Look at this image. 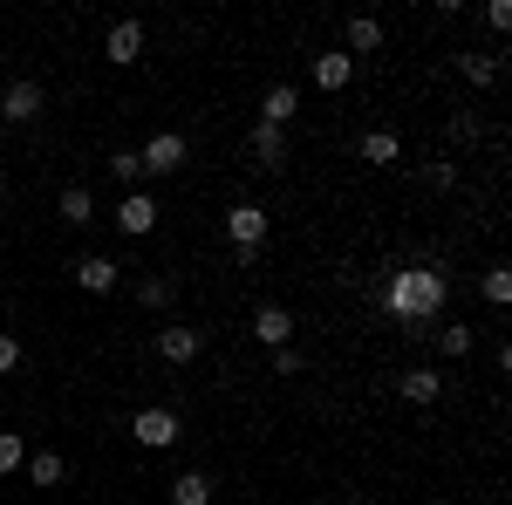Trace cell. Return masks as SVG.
Instances as JSON below:
<instances>
[{
    "label": "cell",
    "mask_w": 512,
    "mask_h": 505,
    "mask_svg": "<svg viewBox=\"0 0 512 505\" xmlns=\"http://www.w3.org/2000/svg\"><path fill=\"white\" fill-rule=\"evenodd\" d=\"M41 117V82H7V89H0V123H35Z\"/></svg>",
    "instance_id": "obj_7"
},
{
    "label": "cell",
    "mask_w": 512,
    "mask_h": 505,
    "mask_svg": "<svg viewBox=\"0 0 512 505\" xmlns=\"http://www.w3.org/2000/svg\"><path fill=\"white\" fill-rule=\"evenodd\" d=\"M103 62H117V69L144 62V21H117V28H110V41H103Z\"/></svg>",
    "instance_id": "obj_11"
},
{
    "label": "cell",
    "mask_w": 512,
    "mask_h": 505,
    "mask_svg": "<svg viewBox=\"0 0 512 505\" xmlns=\"http://www.w3.org/2000/svg\"><path fill=\"white\" fill-rule=\"evenodd\" d=\"M478 137H485V123H478L472 110H458V117H451V144H478Z\"/></svg>",
    "instance_id": "obj_26"
},
{
    "label": "cell",
    "mask_w": 512,
    "mask_h": 505,
    "mask_svg": "<svg viewBox=\"0 0 512 505\" xmlns=\"http://www.w3.org/2000/svg\"><path fill=\"white\" fill-rule=\"evenodd\" d=\"M28 478L48 492V485H62V478H69V458H62V451H28Z\"/></svg>",
    "instance_id": "obj_20"
},
{
    "label": "cell",
    "mask_w": 512,
    "mask_h": 505,
    "mask_svg": "<svg viewBox=\"0 0 512 505\" xmlns=\"http://www.w3.org/2000/svg\"><path fill=\"white\" fill-rule=\"evenodd\" d=\"M376 48H383V21H369V14H355L349 28H342V55H376Z\"/></svg>",
    "instance_id": "obj_16"
},
{
    "label": "cell",
    "mask_w": 512,
    "mask_h": 505,
    "mask_svg": "<svg viewBox=\"0 0 512 505\" xmlns=\"http://www.w3.org/2000/svg\"><path fill=\"white\" fill-rule=\"evenodd\" d=\"M7 369H21V342H14V335L0 328V376H7Z\"/></svg>",
    "instance_id": "obj_29"
},
{
    "label": "cell",
    "mask_w": 512,
    "mask_h": 505,
    "mask_svg": "<svg viewBox=\"0 0 512 505\" xmlns=\"http://www.w3.org/2000/svg\"><path fill=\"white\" fill-rule=\"evenodd\" d=\"M424 185H431V192H451V185H458V164H431Z\"/></svg>",
    "instance_id": "obj_28"
},
{
    "label": "cell",
    "mask_w": 512,
    "mask_h": 505,
    "mask_svg": "<svg viewBox=\"0 0 512 505\" xmlns=\"http://www.w3.org/2000/svg\"><path fill=\"white\" fill-rule=\"evenodd\" d=\"M396 396H403V403H417V410H431L437 396H444V376L417 362V369H403V376H396Z\"/></svg>",
    "instance_id": "obj_12"
},
{
    "label": "cell",
    "mask_w": 512,
    "mask_h": 505,
    "mask_svg": "<svg viewBox=\"0 0 512 505\" xmlns=\"http://www.w3.org/2000/svg\"><path fill=\"white\" fill-rule=\"evenodd\" d=\"M171 505H212V478L205 471H178L171 478Z\"/></svg>",
    "instance_id": "obj_21"
},
{
    "label": "cell",
    "mask_w": 512,
    "mask_h": 505,
    "mask_svg": "<svg viewBox=\"0 0 512 505\" xmlns=\"http://www.w3.org/2000/svg\"><path fill=\"white\" fill-rule=\"evenodd\" d=\"M198 349H205V328H185V321L158 328V355L164 362H198Z\"/></svg>",
    "instance_id": "obj_13"
},
{
    "label": "cell",
    "mask_w": 512,
    "mask_h": 505,
    "mask_svg": "<svg viewBox=\"0 0 512 505\" xmlns=\"http://www.w3.org/2000/svg\"><path fill=\"white\" fill-rule=\"evenodd\" d=\"M123 239H151L158 233V198L151 192H123V205H117V219H110Z\"/></svg>",
    "instance_id": "obj_5"
},
{
    "label": "cell",
    "mask_w": 512,
    "mask_h": 505,
    "mask_svg": "<svg viewBox=\"0 0 512 505\" xmlns=\"http://www.w3.org/2000/svg\"><path fill=\"white\" fill-rule=\"evenodd\" d=\"M55 212H62V226H96V192L89 185H62Z\"/></svg>",
    "instance_id": "obj_15"
},
{
    "label": "cell",
    "mask_w": 512,
    "mask_h": 505,
    "mask_svg": "<svg viewBox=\"0 0 512 505\" xmlns=\"http://www.w3.org/2000/svg\"><path fill=\"white\" fill-rule=\"evenodd\" d=\"M267 233H274V212H267V205L239 198L233 212H226V239H233V260H239V267H253V260H260Z\"/></svg>",
    "instance_id": "obj_2"
},
{
    "label": "cell",
    "mask_w": 512,
    "mask_h": 505,
    "mask_svg": "<svg viewBox=\"0 0 512 505\" xmlns=\"http://www.w3.org/2000/svg\"><path fill=\"white\" fill-rule=\"evenodd\" d=\"M485 21H492V28L506 35V28H512V0H485Z\"/></svg>",
    "instance_id": "obj_30"
},
{
    "label": "cell",
    "mask_w": 512,
    "mask_h": 505,
    "mask_svg": "<svg viewBox=\"0 0 512 505\" xmlns=\"http://www.w3.org/2000/svg\"><path fill=\"white\" fill-rule=\"evenodd\" d=\"M369 301L390 314V321H403L410 335H431V321L444 314V301H451V273L437 267V260H410V267H390L376 287H369Z\"/></svg>",
    "instance_id": "obj_1"
},
{
    "label": "cell",
    "mask_w": 512,
    "mask_h": 505,
    "mask_svg": "<svg viewBox=\"0 0 512 505\" xmlns=\"http://www.w3.org/2000/svg\"><path fill=\"white\" fill-rule=\"evenodd\" d=\"M355 157H362V164H396V157H403V144H396V130H362Z\"/></svg>",
    "instance_id": "obj_18"
},
{
    "label": "cell",
    "mask_w": 512,
    "mask_h": 505,
    "mask_svg": "<svg viewBox=\"0 0 512 505\" xmlns=\"http://www.w3.org/2000/svg\"><path fill=\"white\" fill-rule=\"evenodd\" d=\"M499 69H506V62H499V55H472V48H465V55H458V76L472 82V89H492V82H499Z\"/></svg>",
    "instance_id": "obj_19"
},
{
    "label": "cell",
    "mask_w": 512,
    "mask_h": 505,
    "mask_svg": "<svg viewBox=\"0 0 512 505\" xmlns=\"http://www.w3.org/2000/svg\"><path fill=\"white\" fill-rule=\"evenodd\" d=\"M246 157H253V171H287V130H274V123H253Z\"/></svg>",
    "instance_id": "obj_6"
},
{
    "label": "cell",
    "mask_w": 512,
    "mask_h": 505,
    "mask_svg": "<svg viewBox=\"0 0 512 505\" xmlns=\"http://www.w3.org/2000/svg\"><path fill=\"white\" fill-rule=\"evenodd\" d=\"M21 465H28V444H21V430H0V478H14Z\"/></svg>",
    "instance_id": "obj_25"
},
{
    "label": "cell",
    "mask_w": 512,
    "mask_h": 505,
    "mask_svg": "<svg viewBox=\"0 0 512 505\" xmlns=\"http://www.w3.org/2000/svg\"><path fill=\"white\" fill-rule=\"evenodd\" d=\"M431 342H437L444 355H451V362H458V355H472L478 328H472V321H437V328H431Z\"/></svg>",
    "instance_id": "obj_17"
},
{
    "label": "cell",
    "mask_w": 512,
    "mask_h": 505,
    "mask_svg": "<svg viewBox=\"0 0 512 505\" xmlns=\"http://www.w3.org/2000/svg\"><path fill=\"white\" fill-rule=\"evenodd\" d=\"M253 342H260V349H287V342H294V314L280 308V301L253 308Z\"/></svg>",
    "instance_id": "obj_8"
},
{
    "label": "cell",
    "mask_w": 512,
    "mask_h": 505,
    "mask_svg": "<svg viewBox=\"0 0 512 505\" xmlns=\"http://www.w3.org/2000/svg\"><path fill=\"white\" fill-rule=\"evenodd\" d=\"M137 164H144V178H171V171H185V164H192V144H185L178 130H158V137L137 151Z\"/></svg>",
    "instance_id": "obj_3"
},
{
    "label": "cell",
    "mask_w": 512,
    "mask_h": 505,
    "mask_svg": "<svg viewBox=\"0 0 512 505\" xmlns=\"http://www.w3.org/2000/svg\"><path fill=\"white\" fill-rule=\"evenodd\" d=\"M301 369H308V355L294 349V342H287V349H274V376H301Z\"/></svg>",
    "instance_id": "obj_27"
},
{
    "label": "cell",
    "mask_w": 512,
    "mask_h": 505,
    "mask_svg": "<svg viewBox=\"0 0 512 505\" xmlns=\"http://www.w3.org/2000/svg\"><path fill=\"white\" fill-rule=\"evenodd\" d=\"M308 82L335 96V89H349V82H355V62H349V55H342V48H321L315 62H308Z\"/></svg>",
    "instance_id": "obj_10"
},
{
    "label": "cell",
    "mask_w": 512,
    "mask_h": 505,
    "mask_svg": "<svg viewBox=\"0 0 512 505\" xmlns=\"http://www.w3.org/2000/svg\"><path fill=\"white\" fill-rule=\"evenodd\" d=\"M110 178H117L123 192H144V164H137V151H117V157H110Z\"/></svg>",
    "instance_id": "obj_24"
},
{
    "label": "cell",
    "mask_w": 512,
    "mask_h": 505,
    "mask_svg": "<svg viewBox=\"0 0 512 505\" xmlns=\"http://www.w3.org/2000/svg\"><path fill=\"white\" fill-rule=\"evenodd\" d=\"M478 287H485V301H492V308H506V301H512V267H506V260H492Z\"/></svg>",
    "instance_id": "obj_22"
},
{
    "label": "cell",
    "mask_w": 512,
    "mask_h": 505,
    "mask_svg": "<svg viewBox=\"0 0 512 505\" xmlns=\"http://www.w3.org/2000/svg\"><path fill=\"white\" fill-rule=\"evenodd\" d=\"M76 287H82V294H117L123 267H117V260H103V253H82V260H76Z\"/></svg>",
    "instance_id": "obj_9"
},
{
    "label": "cell",
    "mask_w": 512,
    "mask_h": 505,
    "mask_svg": "<svg viewBox=\"0 0 512 505\" xmlns=\"http://www.w3.org/2000/svg\"><path fill=\"white\" fill-rule=\"evenodd\" d=\"M130 437H137L144 451H171V444H178V410H164V403H144V410L130 417Z\"/></svg>",
    "instance_id": "obj_4"
},
{
    "label": "cell",
    "mask_w": 512,
    "mask_h": 505,
    "mask_svg": "<svg viewBox=\"0 0 512 505\" xmlns=\"http://www.w3.org/2000/svg\"><path fill=\"white\" fill-rule=\"evenodd\" d=\"M171 301H178V287H171V280H137V308L164 314V308H171Z\"/></svg>",
    "instance_id": "obj_23"
},
{
    "label": "cell",
    "mask_w": 512,
    "mask_h": 505,
    "mask_svg": "<svg viewBox=\"0 0 512 505\" xmlns=\"http://www.w3.org/2000/svg\"><path fill=\"white\" fill-rule=\"evenodd\" d=\"M294 117H301V89H294V82H274V89L260 96V123H274V130H287Z\"/></svg>",
    "instance_id": "obj_14"
}]
</instances>
